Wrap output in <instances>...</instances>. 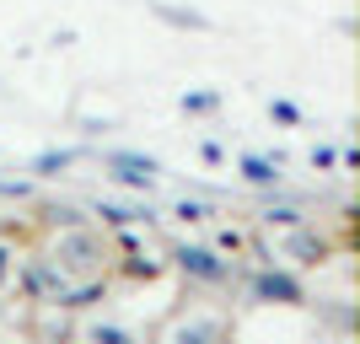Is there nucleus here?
<instances>
[{
	"label": "nucleus",
	"mask_w": 360,
	"mask_h": 344,
	"mask_svg": "<svg viewBox=\"0 0 360 344\" xmlns=\"http://www.w3.org/2000/svg\"><path fill=\"white\" fill-rule=\"evenodd\" d=\"M258 291H264V296H296V285H290V280H274V274L258 285Z\"/></svg>",
	"instance_id": "1"
},
{
	"label": "nucleus",
	"mask_w": 360,
	"mask_h": 344,
	"mask_svg": "<svg viewBox=\"0 0 360 344\" xmlns=\"http://www.w3.org/2000/svg\"><path fill=\"white\" fill-rule=\"evenodd\" d=\"M183 264H194L199 274H221V269H215V264H210V253H183Z\"/></svg>",
	"instance_id": "2"
},
{
	"label": "nucleus",
	"mask_w": 360,
	"mask_h": 344,
	"mask_svg": "<svg viewBox=\"0 0 360 344\" xmlns=\"http://www.w3.org/2000/svg\"><path fill=\"white\" fill-rule=\"evenodd\" d=\"M0 258H6V253H0ZM0 269H6V264H0Z\"/></svg>",
	"instance_id": "3"
}]
</instances>
